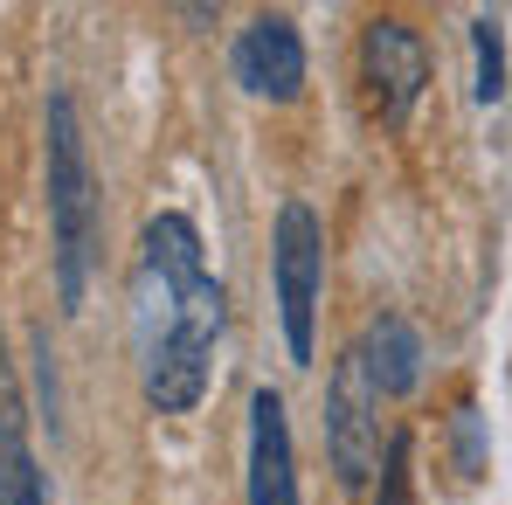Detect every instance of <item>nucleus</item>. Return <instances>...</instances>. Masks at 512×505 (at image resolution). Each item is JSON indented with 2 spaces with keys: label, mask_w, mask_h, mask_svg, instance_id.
<instances>
[{
  "label": "nucleus",
  "mask_w": 512,
  "mask_h": 505,
  "mask_svg": "<svg viewBox=\"0 0 512 505\" xmlns=\"http://www.w3.org/2000/svg\"><path fill=\"white\" fill-rule=\"evenodd\" d=\"M229 333V291L201 263V229L187 215H153L132 263V360L160 416H194L215 381V346Z\"/></svg>",
  "instance_id": "nucleus-1"
},
{
  "label": "nucleus",
  "mask_w": 512,
  "mask_h": 505,
  "mask_svg": "<svg viewBox=\"0 0 512 505\" xmlns=\"http://www.w3.org/2000/svg\"><path fill=\"white\" fill-rule=\"evenodd\" d=\"M42 194H49L56 305L84 312L97 236H104V201H97V167H90V139H84V118H77L70 90H49V111H42Z\"/></svg>",
  "instance_id": "nucleus-2"
},
{
  "label": "nucleus",
  "mask_w": 512,
  "mask_h": 505,
  "mask_svg": "<svg viewBox=\"0 0 512 505\" xmlns=\"http://www.w3.org/2000/svg\"><path fill=\"white\" fill-rule=\"evenodd\" d=\"M270 291H277L291 367H312V353H319V298H326V229H319V215L305 201L277 208V229H270Z\"/></svg>",
  "instance_id": "nucleus-3"
},
{
  "label": "nucleus",
  "mask_w": 512,
  "mask_h": 505,
  "mask_svg": "<svg viewBox=\"0 0 512 505\" xmlns=\"http://www.w3.org/2000/svg\"><path fill=\"white\" fill-rule=\"evenodd\" d=\"M381 388L360 360V346H346L333 360V381H326V457H333V478L346 492H360L374 471H381Z\"/></svg>",
  "instance_id": "nucleus-4"
},
{
  "label": "nucleus",
  "mask_w": 512,
  "mask_h": 505,
  "mask_svg": "<svg viewBox=\"0 0 512 505\" xmlns=\"http://www.w3.org/2000/svg\"><path fill=\"white\" fill-rule=\"evenodd\" d=\"M423 84H429L423 35H416L402 14H374V21L360 28V90H367V111H374L381 125H409Z\"/></svg>",
  "instance_id": "nucleus-5"
},
{
  "label": "nucleus",
  "mask_w": 512,
  "mask_h": 505,
  "mask_svg": "<svg viewBox=\"0 0 512 505\" xmlns=\"http://www.w3.org/2000/svg\"><path fill=\"white\" fill-rule=\"evenodd\" d=\"M229 70L236 84L250 90L256 104H291L305 97V35L291 14H250V28H236V49H229Z\"/></svg>",
  "instance_id": "nucleus-6"
},
{
  "label": "nucleus",
  "mask_w": 512,
  "mask_h": 505,
  "mask_svg": "<svg viewBox=\"0 0 512 505\" xmlns=\"http://www.w3.org/2000/svg\"><path fill=\"white\" fill-rule=\"evenodd\" d=\"M250 505H305L298 499V450L277 388L250 395Z\"/></svg>",
  "instance_id": "nucleus-7"
},
{
  "label": "nucleus",
  "mask_w": 512,
  "mask_h": 505,
  "mask_svg": "<svg viewBox=\"0 0 512 505\" xmlns=\"http://www.w3.org/2000/svg\"><path fill=\"white\" fill-rule=\"evenodd\" d=\"M0 505H56L49 471L35 464V443H28V395L14 381L7 346H0Z\"/></svg>",
  "instance_id": "nucleus-8"
},
{
  "label": "nucleus",
  "mask_w": 512,
  "mask_h": 505,
  "mask_svg": "<svg viewBox=\"0 0 512 505\" xmlns=\"http://www.w3.org/2000/svg\"><path fill=\"white\" fill-rule=\"evenodd\" d=\"M360 360H367V374H374L381 395H416V388H423V333H416L402 312H374V319H367Z\"/></svg>",
  "instance_id": "nucleus-9"
},
{
  "label": "nucleus",
  "mask_w": 512,
  "mask_h": 505,
  "mask_svg": "<svg viewBox=\"0 0 512 505\" xmlns=\"http://www.w3.org/2000/svg\"><path fill=\"white\" fill-rule=\"evenodd\" d=\"M471 97L478 104H499L506 97V28L492 14L471 21Z\"/></svg>",
  "instance_id": "nucleus-10"
},
{
  "label": "nucleus",
  "mask_w": 512,
  "mask_h": 505,
  "mask_svg": "<svg viewBox=\"0 0 512 505\" xmlns=\"http://www.w3.org/2000/svg\"><path fill=\"white\" fill-rule=\"evenodd\" d=\"M374 505H416V436L395 429L388 450H381V485H374Z\"/></svg>",
  "instance_id": "nucleus-11"
},
{
  "label": "nucleus",
  "mask_w": 512,
  "mask_h": 505,
  "mask_svg": "<svg viewBox=\"0 0 512 505\" xmlns=\"http://www.w3.org/2000/svg\"><path fill=\"white\" fill-rule=\"evenodd\" d=\"M450 429H457V478H478V471H485V450H478V409L464 402V409L450 416Z\"/></svg>",
  "instance_id": "nucleus-12"
}]
</instances>
